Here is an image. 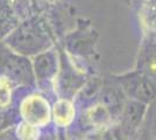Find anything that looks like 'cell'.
<instances>
[{
  "label": "cell",
  "instance_id": "cell-8",
  "mask_svg": "<svg viewBox=\"0 0 156 140\" xmlns=\"http://www.w3.org/2000/svg\"><path fill=\"white\" fill-rule=\"evenodd\" d=\"M19 140H39V128L33 125H29L25 121L20 123L16 130L14 131Z\"/></svg>",
  "mask_w": 156,
  "mask_h": 140
},
{
  "label": "cell",
  "instance_id": "cell-3",
  "mask_svg": "<svg viewBox=\"0 0 156 140\" xmlns=\"http://www.w3.org/2000/svg\"><path fill=\"white\" fill-rule=\"evenodd\" d=\"M147 104L136 100H128L121 109V132L129 137L140 127L146 114Z\"/></svg>",
  "mask_w": 156,
  "mask_h": 140
},
{
  "label": "cell",
  "instance_id": "cell-5",
  "mask_svg": "<svg viewBox=\"0 0 156 140\" xmlns=\"http://www.w3.org/2000/svg\"><path fill=\"white\" fill-rule=\"evenodd\" d=\"M52 118L55 125L58 127H65L71 124L75 118V107L71 102L65 98L57 100L52 107Z\"/></svg>",
  "mask_w": 156,
  "mask_h": 140
},
{
  "label": "cell",
  "instance_id": "cell-10",
  "mask_svg": "<svg viewBox=\"0 0 156 140\" xmlns=\"http://www.w3.org/2000/svg\"><path fill=\"white\" fill-rule=\"evenodd\" d=\"M100 90H101V84H100L99 81L97 80L90 81L82 89V91H80V98L85 100L91 99V98L96 97L98 93L100 92Z\"/></svg>",
  "mask_w": 156,
  "mask_h": 140
},
{
  "label": "cell",
  "instance_id": "cell-9",
  "mask_svg": "<svg viewBox=\"0 0 156 140\" xmlns=\"http://www.w3.org/2000/svg\"><path fill=\"white\" fill-rule=\"evenodd\" d=\"M7 69L11 73L12 77L16 81H26L27 77L29 76V71H28L29 69L27 68L23 61H11V62H8Z\"/></svg>",
  "mask_w": 156,
  "mask_h": 140
},
{
  "label": "cell",
  "instance_id": "cell-1",
  "mask_svg": "<svg viewBox=\"0 0 156 140\" xmlns=\"http://www.w3.org/2000/svg\"><path fill=\"white\" fill-rule=\"evenodd\" d=\"M120 88L132 100L148 104L155 99L156 88L153 82L142 74H128L119 77Z\"/></svg>",
  "mask_w": 156,
  "mask_h": 140
},
{
  "label": "cell",
  "instance_id": "cell-11",
  "mask_svg": "<svg viewBox=\"0 0 156 140\" xmlns=\"http://www.w3.org/2000/svg\"><path fill=\"white\" fill-rule=\"evenodd\" d=\"M12 97L11 85L6 78H0V107H7Z\"/></svg>",
  "mask_w": 156,
  "mask_h": 140
},
{
  "label": "cell",
  "instance_id": "cell-4",
  "mask_svg": "<svg viewBox=\"0 0 156 140\" xmlns=\"http://www.w3.org/2000/svg\"><path fill=\"white\" fill-rule=\"evenodd\" d=\"M14 42L22 50L32 52L34 49H39L44 42L43 32L35 25L22 26L14 35Z\"/></svg>",
  "mask_w": 156,
  "mask_h": 140
},
{
  "label": "cell",
  "instance_id": "cell-13",
  "mask_svg": "<svg viewBox=\"0 0 156 140\" xmlns=\"http://www.w3.org/2000/svg\"><path fill=\"white\" fill-rule=\"evenodd\" d=\"M47 1H54V0H47Z\"/></svg>",
  "mask_w": 156,
  "mask_h": 140
},
{
  "label": "cell",
  "instance_id": "cell-2",
  "mask_svg": "<svg viewBox=\"0 0 156 140\" xmlns=\"http://www.w3.org/2000/svg\"><path fill=\"white\" fill-rule=\"evenodd\" d=\"M20 114L25 123L35 127L44 126L50 120V106L43 97L33 95L23 99L20 106Z\"/></svg>",
  "mask_w": 156,
  "mask_h": 140
},
{
  "label": "cell",
  "instance_id": "cell-7",
  "mask_svg": "<svg viewBox=\"0 0 156 140\" xmlns=\"http://www.w3.org/2000/svg\"><path fill=\"white\" fill-rule=\"evenodd\" d=\"M100 103L108 111H110L111 107L112 109H117V107L124 106L120 92L118 91L117 89L108 87H101V90H100Z\"/></svg>",
  "mask_w": 156,
  "mask_h": 140
},
{
  "label": "cell",
  "instance_id": "cell-6",
  "mask_svg": "<svg viewBox=\"0 0 156 140\" xmlns=\"http://www.w3.org/2000/svg\"><path fill=\"white\" fill-rule=\"evenodd\" d=\"M56 57L55 54L46 53L36 57L34 63V69L36 78L39 81L48 80L56 73Z\"/></svg>",
  "mask_w": 156,
  "mask_h": 140
},
{
  "label": "cell",
  "instance_id": "cell-12",
  "mask_svg": "<svg viewBox=\"0 0 156 140\" xmlns=\"http://www.w3.org/2000/svg\"><path fill=\"white\" fill-rule=\"evenodd\" d=\"M0 140H19L15 135V132L12 130H6L0 133Z\"/></svg>",
  "mask_w": 156,
  "mask_h": 140
}]
</instances>
